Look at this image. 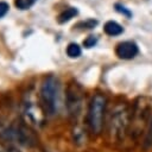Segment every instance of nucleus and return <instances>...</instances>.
Masks as SVG:
<instances>
[{
	"mask_svg": "<svg viewBox=\"0 0 152 152\" xmlns=\"http://www.w3.org/2000/svg\"><path fill=\"white\" fill-rule=\"evenodd\" d=\"M131 125V110L127 104H116L108 121V135L112 141H121Z\"/></svg>",
	"mask_w": 152,
	"mask_h": 152,
	"instance_id": "f03ea898",
	"label": "nucleus"
},
{
	"mask_svg": "<svg viewBox=\"0 0 152 152\" xmlns=\"http://www.w3.org/2000/svg\"><path fill=\"white\" fill-rule=\"evenodd\" d=\"M142 147L145 150H148L150 147H152V118L150 120V125H148V128H147L146 134H145V138H144Z\"/></svg>",
	"mask_w": 152,
	"mask_h": 152,
	"instance_id": "9b49d317",
	"label": "nucleus"
},
{
	"mask_svg": "<svg viewBox=\"0 0 152 152\" xmlns=\"http://www.w3.org/2000/svg\"><path fill=\"white\" fill-rule=\"evenodd\" d=\"M61 97V83L55 75H48L43 78L39 90V100L43 112L48 115H55L58 112Z\"/></svg>",
	"mask_w": 152,
	"mask_h": 152,
	"instance_id": "f257e3e1",
	"label": "nucleus"
},
{
	"mask_svg": "<svg viewBox=\"0 0 152 152\" xmlns=\"http://www.w3.org/2000/svg\"><path fill=\"white\" fill-rule=\"evenodd\" d=\"M10 11V5L6 1H0V18L5 17Z\"/></svg>",
	"mask_w": 152,
	"mask_h": 152,
	"instance_id": "2eb2a0df",
	"label": "nucleus"
},
{
	"mask_svg": "<svg viewBox=\"0 0 152 152\" xmlns=\"http://www.w3.org/2000/svg\"><path fill=\"white\" fill-rule=\"evenodd\" d=\"M84 93L81 86L76 82H70L65 90V107L69 115L76 119L83 108Z\"/></svg>",
	"mask_w": 152,
	"mask_h": 152,
	"instance_id": "39448f33",
	"label": "nucleus"
},
{
	"mask_svg": "<svg viewBox=\"0 0 152 152\" xmlns=\"http://www.w3.org/2000/svg\"><path fill=\"white\" fill-rule=\"evenodd\" d=\"M150 101L146 97H138L133 103V108L131 110V133H134L135 137L140 134L144 126L146 125L150 115H151Z\"/></svg>",
	"mask_w": 152,
	"mask_h": 152,
	"instance_id": "20e7f679",
	"label": "nucleus"
},
{
	"mask_svg": "<svg viewBox=\"0 0 152 152\" xmlns=\"http://www.w3.org/2000/svg\"><path fill=\"white\" fill-rule=\"evenodd\" d=\"M82 53V49L77 43H70L66 46V55L70 58H77Z\"/></svg>",
	"mask_w": 152,
	"mask_h": 152,
	"instance_id": "9d476101",
	"label": "nucleus"
},
{
	"mask_svg": "<svg viewBox=\"0 0 152 152\" xmlns=\"http://www.w3.org/2000/svg\"><path fill=\"white\" fill-rule=\"evenodd\" d=\"M106 107H107V97L104 94L97 93L91 97L90 103L88 106L86 121L89 132L94 135H99L103 128Z\"/></svg>",
	"mask_w": 152,
	"mask_h": 152,
	"instance_id": "7ed1b4c3",
	"label": "nucleus"
},
{
	"mask_svg": "<svg viewBox=\"0 0 152 152\" xmlns=\"http://www.w3.org/2000/svg\"><path fill=\"white\" fill-rule=\"evenodd\" d=\"M97 24H99V21L95 20V19H87V20L78 21L74 27H75L76 30H81V31H84V30H93Z\"/></svg>",
	"mask_w": 152,
	"mask_h": 152,
	"instance_id": "1a4fd4ad",
	"label": "nucleus"
},
{
	"mask_svg": "<svg viewBox=\"0 0 152 152\" xmlns=\"http://www.w3.org/2000/svg\"><path fill=\"white\" fill-rule=\"evenodd\" d=\"M103 31H104L106 34L113 37V36H119V34H121V33L124 32V27H122L120 24H118L116 21H114V20H108V21L103 25Z\"/></svg>",
	"mask_w": 152,
	"mask_h": 152,
	"instance_id": "0eeeda50",
	"label": "nucleus"
},
{
	"mask_svg": "<svg viewBox=\"0 0 152 152\" xmlns=\"http://www.w3.org/2000/svg\"><path fill=\"white\" fill-rule=\"evenodd\" d=\"M139 52V48L137 43L132 40H125L116 45L115 55L121 59H132Z\"/></svg>",
	"mask_w": 152,
	"mask_h": 152,
	"instance_id": "423d86ee",
	"label": "nucleus"
},
{
	"mask_svg": "<svg viewBox=\"0 0 152 152\" xmlns=\"http://www.w3.org/2000/svg\"><path fill=\"white\" fill-rule=\"evenodd\" d=\"M114 8H115V11L116 12H119L120 14H122V15H125V17H127V18H131L132 17V12L128 10V8H126L124 5H121V4H115L114 5Z\"/></svg>",
	"mask_w": 152,
	"mask_h": 152,
	"instance_id": "ddd939ff",
	"label": "nucleus"
},
{
	"mask_svg": "<svg viewBox=\"0 0 152 152\" xmlns=\"http://www.w3.org/2000/svg\"><path fill=\"white\" fill-rule=\"evenodd\" d=\"M96 43H97V37L94 36V34H90V36H88V37L83 40V46L87 48V49H90V48H93L94 45H96Z\"/></svg>",
	"mask_w": 152,
	"mask_h": 152,
	"instance_id": "4468645a",
	"label": "nucleus"
},
{
	"mask_svg": "<svg viewBox=\"0 0 152 152\" xmlns=\"http://www.w3.org/2000/svg\"><path fill=\"white\" fill-rule=\"evenodd\" d=\"M78 13V10L76 7H68L64 11H62L58 17H57V23L58 24H65L68 23L70 19H72L74 17H76Z\"/></svg>",
	"mask_w": 152,
	"mask_h": 152,
	"instance_id": "6e6552de",
	"label": "nucleus"
},
{
	"mask_svg": "<svg viewBox=\"0 0 152 152\" xmlns=\"http://www.w3.org/2000/svg\"><path fill=\"white\" fill-rule=\"evenodd\" d=\"M36 2H37V0H14V6L18 10L25 11V10L31 8Z\"/></svg>",
	"mask_w": 152,
	"mask_h": 152,
	"instance_id": "f8f14e48",
	"label": "nucleus"
}]
</instances>
